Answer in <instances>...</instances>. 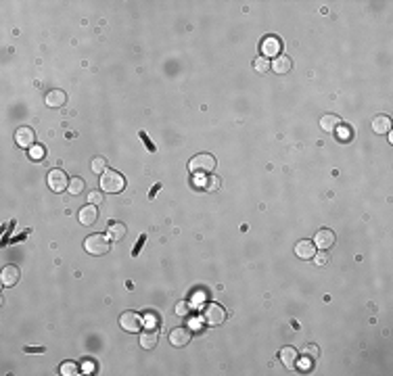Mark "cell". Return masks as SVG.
I'll use <instances>...</instances> for the list:
<instances>
[{"mask_svg":"<svg viewBox=\"0 0 393 376\" xmlns=\"http://www.w3.org/2000/svg\"><path fill=\"white\" fill-rule=\"evenodd\" d=\"M15 142H17L21 148H31L36 142L34 130H31L29 125H21V128H17V132H15Z\"/></svg>","mask_w":393,"mask_h":376,"instance_id":"7","label":"cell"},{"mask_svg":"<svg viewBox=\"0 0 393 376\" xmlns=\"http://www.w3.org/2000/svg\"><path fill=\"white\" fill-rule=\"evenodd\" d=\"M140 138H143V144H145V146H147L151 153H155V151H157V148H155V144L151 142V138L147 136V132H140Z\"/></svg>","mask_w":393,"mask_h":376,"instance_id":"29","label":"cell"},{"mask_svg":"<svg viewBox=\"0 0 393 376\" xmlns=\"http://www.w3.org/2000/svg\"><path fill=\"white\" fill-rule=\"evenodd\" d=\"M105 169H107V161L103 159V157H97V159L92 161V171L94 174H103Z\"/></svg>","mask_w":393,"mask_h":376,"instance_id":"26","label":"cell"},{"mask_svg":"<svg viewBox=\"0 0 393 376\" xmlns=\"http://www.w3.org/2000/svg\"><path fill=\"white\" fill-rule=\"evenodd\" d=\"M125 232H128V226H125L123 222H111L109 224L107 236L111 240H122V238H125Z\"/></svg>","mask_w":393,"mask_h":376,"instance_id":"17","label":"cell"},{"mask_svg":"<svg viewBox=\"0 0 393 376\" xmlns=\"http://www.w3.org/2000/svg\"><path fill=\"white\" fill-rule=\"evenodd\" d=\"M143 324H145L143 318H140L136 311H123L120 316V326L128 332H138L140 328H143Z\"/></svg>","mask_w":393,"mask_h":376,"instance_id":"6","label":"cell"},{"mask_svg":"<svg viewBox=\"0 0 393 376\" xmlns=\"http://www.w3.org/2000/svg\"><path fill=\"white\" fill-rule=\"evenodd\" d=\"M188 169L193 171V174H201V176H207L211 171L216 169V159L214 155L209 153H199L195 155L191 161H188Z\"/></svg>","mask_w":393,"mask_h":376,"instance_id":"1","label":"cell"},{"mask_svg":"<svg viewBox=\"0 0 393 376\" xmlns=\"http://www.w3.org/2000/svg\"><path fill=\"white\" fill-rule=\"evenodd\" d=\"M203 318L209 326H220L226 320V309L220 303H209L205 311H203Z\"/></svg>","mask_w":393,"mask_h":376,"instance_id":"4","label":"cell"},{"mask_svg":"<svg viewBox=\"0 0 393 376\" xmlns=\"http://www.w3.org/2000/svg\"><path fill=\"white\" fill-rule=\"evenodd\" d=\"M335 240H337V236L331 228H320L316 232V236H314V245L318 249H331L335 245Z\"/></svg>","mask_w":393,"mask_h":376,"instance_id":"9","label":"cell"},{"mask_svg":"<svg viewBox=\"0 0 393 376\" xmlns=\"http://www.w3.org/2000/svg\"><path fill=\"white\" fill-rule=\"evenodd\" d=\"M191 307H193V305H188V303H178L176 313H178V316H188V311H191Z\"/></svg>","mask_w":393,"mask_h":376,"instance_id":"31","label":"cell"},{"mask_svg":"<svg viewBox=\"0 0 393 376\" xmlns=\"http://www.w3.org/2000/svg\"><path fill=\"white\" fill-rule=\"evenodd\" d=\"M84 180L82 178H72L69 180V186H67V190L72 192V194H80V192H84Z\"/></svg>","mask_w":393,"mask_h":376,"instance_id":"22","label":"cell"},{"mask_svg":"<svg viewBox=\"0 0 393 376\" xmlns=\"http://www.w3.org/2000/svg\"><path fill=\"white\" fill-rule=\"evenodd\" d=\"M337 130H339V134H341V140H349V136H351L349 128L345 130V128H343V123H341V125H339V128H337Z\"/></svg>","mask_w":393,"mask_h":376,"instance_id":"33","label":"cell"},{"mask_svg":"<svg viewBox=\"0 0 393 376\" xmlns=\"http://www.w3.org/2000/svg\"><path fill=\"white\" fill-rule=\"evenodd\" d=\"M372 130L376 132V134H387V132L391 130L389 115H376L374 119H372Z\"/></svg>","mask_w":393,"mask_h":376,"instance_id":"18","label":"cell"},{"mask_svg":"<svg viewBox=\"0 0 393 376\" xmlns=\"http://www.w3.org/2000/svg\"><path fill=\"white\" fill-rule=\"evenodd\" d=\"M159 190H161V184H155V186L151 188V192H148V199H153V197H155V194L159 192Z\"/></svg>","mask_w":393,"mask_h":376,"instance_id":"36","label":"cell"},{"mask_svg":"<svg viewBox=\"0 0 393 376\" xmlns=\"http://www.w3.org/2000/svg\"><path fill=\"white\" fill-rule=\"evenodd\" d=\"M295 255H299L301 259H312L314 255H316V245H314V240L310 238H303L295 245Z\"/></svg>","mask_w":393,"mask_h":376,"instance_id":"11","label":"cell"},{"mask_svg":"<svg viewBox=\"0 0 393 376\" xmlns=\"http://www.w3.org/2000/svg\"><path fill=\"white\" fill-rule=\"evenodd\" d=\"M191 330L188 328H174V330L170 332V343L174 345V347H186L188 343H191Z\"/></svg>","mask_w":393,"mask_h":376,"instance_id":"10","label":"cell"},{"mask_svg":"<svg viewBox=\"0 0 393 376\" xmlns=\"http://www.w3.org/2000/svg\"><path fill=\"white\" fill-rule=\"evenodd\" d=\"M314 259H316V263H318V265H324L328 257H326V255H322V253H320V255L316 253V255H314Z\"/></svg>","mask_w":393,"mask_h":376,"instance_id":"34","label":"cell"},{"mask_svg":"<svg viewBox=\"0 0 393 376\" xmlns=\"http://www.w3.org/2000/svg\"><path fill=\"white\" fill-rule=\"evenodd\" d=\"M65 100H67V96H65V92L63 90H50L49 94H46V105L49 107H63L65 105Z\"/></svg>","mask_w":393,"mask_h":376,"instance_id":"19","label":"cell"},{"mask_svg":"<svg viewBox=\"0 0 393 376\" xmlns=\"http://www.w3.org/2000/svg\"><path fill=\"white\" fill-rule=\"evenodd\" d=\"M77 219H80L84 226H92V224L98 219L97 205H84V207L80 209V213H77Z\"/></svg>","mask_w":393,"mask_h":376,"instance_id":"12","label":"cell"},{"mask_svg":"<svg viewBox=\"0 0 393 376\" xmlns=\"http://www.w3.org/2000/svg\"><path fill=\"white\" fill-rule=\"evenodd\" d=\"M100 188L105 192H122L125 188V178L115 169H105L100 174Z\"/></svg>","mask_w":393,"mask_h":376,"instance_id":"2","label":"cell"},{"mask_svg":"<svg viewBox=\"0 0 393 376\" xmlns=\"http://www.w3.org/2000/svg\"><path fill=\"white\" fill-rule=\"evenodd\" d=\"M25 353H44V347H25Z\"/></svg>","mask_w":393,"mask_h":376,"instance_id":"35","label":"cell"},{"mask_svg":"<svg viewBox=\"0 0 393 376\" xmlns=\"http://www.w3.org/2000/svg\"><path fill=\"white\" fill-rule=\"evenodd\" d=\"M339 125H341V117H337V115H324L320 119V128L324 132H337Z\"/></svg>","mask_w":393,"mask_h":376,"instance_id":"20","label":"cell"},{"mask_svg":"<svg viewBox=\"0 0 393 376\" xmlns=\"http://www.w3.org/2000/svg\"><path fill=\"white\" fill-rule=\"evenodd\" d=\"M88 201H90V205H100V203H103V192L92 190V192L88 194Z\"/></svg>","mask_w":393,"mask_h":376,"instance_id":"28","label":"cell"},{"mask_svg":"<svg viewBox=\"0 0 393 376\" xmlns=\"http://www.w3.org/2000/svg\"><path fill=\"white\" fill-rule=\"evenodd\" d=\"M291 67H293V61H291L287 54H278V57H274V61H272V69L276 73H289Z\"/></svg>","mask_w":393,"mask_h":376,"instance_id":"15","label":"cell"},{"mask_svg":"<svg viewBox=\"0 0 393 376\" xmlns=\"http://www.w3.org/2000/svg\"><path fill=\"white\" fill-rule=\"evenodd\" d=\"M301 353L305 355V357H310V359H316L318 355H320V349L316 347V345H305V347H303V351H301Z\"/></svg>","mask_w":393,"mask_h":376,"instance_id":"24","label":"cell"},{"mask_svg":"<svg viewBox=\"0 0 393 376\" xmlns=\"http://www.w3.org/2000/svg\"><path fill=\"white\" fill-rule=\"evenodd\" d=\"M145 240H147V234H140V238H138V242H136V247H134V251H132V255H134V257L140 253V249H143Z\"/></svg>","mask_w":393,"mask_h":376,"instance_id":"32","label":"cell"},{"mask_svg":"<svg viewBox=\"0 0 393 376\" xmlns=\"http://www.w3.org/2000/svg\"><path fill=\"white\" fill-rule=\"evenodd\" d=\"M29 157H31V159H34V161H38V159H42V157H44V148L42 146H31L29 148Z\"/></svg>","mask_w":393,"mask_h":376,"instance_id":"27","label":"cell"},{"mask_svg":"<svg viewBox=\"0 0 393 376\" xmlns=\"http://www.w3.org/2000/svg\"><path fill=\"white\" fill-rule=\"evenodd\" d=\"M145 324H147L148 328H157V326H159V320H157L155 313H148V316L145 318Z\"/></svg>","mask_w":393,"mask_h":376,"instance_id":"30","label":"cell"},{"mask_svg":"<svg viewBox=\"0 0 393 376\" xmlns=\"http://www.w3.org/2000/svg\"><path fill=\"white\" fill-rule=\"evenodd\" d=\"M157 343H159V332H157V328H148L147 332L140 334V345H143V349H155Z\"/></svg>","mask_w":393,"mask_h":376,"instance_id":"13","label":"cell"},{"mask_svg":"<svg viewBox=\"0 0 393 376\" xmlns=\"http://www.w3.org/2000/svg\"><path fill=\"white\" fill-rule=\"evenodd\" d=\"M278 355H280V362L285 364L287 368H295V366H297V359H299L295 347H282Z\"/></svg>","mask_w":393,"mask_h":376,"instance_id":"14","label":"cell"},{"mask_svg":"<svg viewBox=\"0 0 393 376\" xmlns=\"http://www.w3.org/2000/svg\"><path fill=\"white\" fill-rule=\"evenodd\" d=\"M253 67H255L257 73H266L270 69V63H268V59H266V57H257L253 61Z\"/></svg>","mask_w":393,"mask_h":376,"instance_id":"23","label":"cell"},{"mask_svg":"<svg viewBox=\"0 0 393 376\" xmlns=\"http://www.w3.org/2000/svg\"><path fill=\"white\" fill-rule=\"evenodd\" d=\"M46 182H49V188L54 192H63L69 186V178L63 169H50L49 176H46Z\"/></svg>","mask_w":393,"mask_h":376,"instance_id":"5","label":"cell"},{"mask_svg":"<svg viewBox=\"0 0 393 376\" xmlns=\"http://www.w3.org/2000/svg\"><path fill=\"white\" fill-rule=\"evenodd\" d=\"M203 186H205V190H218V188H220V178L207 174V180L203 182Z\"/></svg>","mask_w":393,"mask_h":376,"instance_id":"25","label":"cell"},{"mask_svg":"<svg viewBox=\"0 0 393 376\" xmlns=\"http://www.w3.org/2000/svg\"><path fill=\"white\" fill-rule=\"evenodd\" d=\"M280 48H282V42L280 38L276 36H266L262 40V57H278L280 54Z\"/></svg>","mask_w":393,"mask_h":376,"instance_id":"8","label":"cell"},{"mask_svg":"<svg viewBox=\"0 0 393 376\" xmlns=\"http://www.w3.org/2000/svg\"><path fill=\"white\" fill-rule=\"evenodd\" d=\"M59 372L63 376H75V374H80V366H77L75 362H63L61 368H59Z\"/></svg>","mask_w":393,"mask_h":376,"instance_id":"21","label":"cell"},{"mask_svg":"<svg viewBox=\"0 0 393 376\" xmlns=\"http://www.w3.org/2000/svg\"><path fill=\"white\" fill-rule=\"evenodd\" d=\"M84 249L88 251L90 255H105L111 249V238L105 236V234H90L88 238L84 240Z\"/></svg>","mask_w":393,"mask_h":376,"instance_id":"3","label":"cell"},{"mask_svg":"<svg viewBox=\"0 0 393 376\" xmlns=\"http://www.w3.org/2000/svg\"><path fill=\"white\" fill-rule=\"evenodd\" d=\"M0 280H2L4 286L17 284V280H19V268H15V265H6V268L2 270V274H0Z\"/></svg>","mask_w":393,"mask_h":376,"instance_id":"16","label":"cell"}]
</instances>
